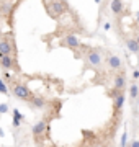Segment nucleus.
I'll return each instance as SVG.
<instances>
[{
  "instance_id": "obj_1",
  "label": "nucleus",
  "mask_w": 139,
  "mask_h": 147,
  "mask_svg": "<svg viewBox=\"0 0 139 147\" xmlns=\"http://www.w3.org/2000/svg\"><path fill=\"white\" fill-rule=\"evenodd\" d=\"M44 7L48 8L49 15L53 18H57L64 13V10L67 8V3L65 2H48V3H44Z\"/></svg>"
},
{
  "instance_id": "obj_2",
  "label": "nucleus",
  "mask_w": 139,
  "mask_h": 147,
  "mask_svg": "<svg viewBox=\"0 0 139 147\" xmlns=\"http://www.w3.org/2000/svg\"><path fill=\"white\" fill-rule=\"evenodd\" d=\"M11 93L20 100H31V90L23 84H15L11 88Z\"/></svg>"
},
{
  "instance_id": "obj_3",
  "label": "nucleus",
  "mask_w": 139,
  "mask_h": 147,
  "mask_svg": "<svg viewBox=\"0 0 139 147\" xmlns=\"http://www.w3.org/2000/svg\"><path fill=\"white\" fill-rule=\"evenodd\" d=\"M87 62L90 64L92 67H100L103 64V57H102V51L100 49H92L87 54Z\"/></svg>"
},
{
  "instance_id": "obj_4",
  "label": "nucleus",
  "mask_w": 139,
  "mask_h": 147,
  "mask_svg": "<svg viewBox=\"0 0 139 147\" xmlns=\"http://www.w3.org/2000/svg\"><path fill=\"white\" fill-rule=\"evenodd\" d=\"M13 51H15L13 42H11L7 36H3L2 39H0V59L3 57V56H10Z\"/></svg>"
},
{
  "instance_id": "obj_5",
  "label": "nucleus",
  "mask_w": 139,
  "mask_h": 147,
  "mask_svg": "<svg viewBox=\"0 0 139 147\" xmlns=\"http://www.w3.org/2000/svg\"><path fill=\"white\" fill-rule=\"evenodd\" d=\"M107 65H108L110 70H119L121 65H123V61H121V57H119L118 54H108Z\"/></svg>"
},
{
  "instance_id": "obj_6",
  "label": "nucleus",
  "mask_w": 139,
  "mask_h": 147,
  "mask_svg": "<svg viewBox=\"0 0 139 147\" xmlns=\"http://www.w3.org/2000/svg\"><path fill=\"white\" fill-rule=\"evenodd\" d=\"M113 85H115V88H116L118 92H123V90L126 88V75H124V72H119V74L115 75Z\"/></svg>"
},
{
  "instance_id": "obj_7",
  "label": "nucleus",
  "mask_w": 139,
  "mask_h": 147,
  "mask_svg": "<svg viewBox=\"0 0 139 147\" xmlns=\"http://www.w3.org/2000/svg\"><path fill=\"white\" fill-rule=\"evenodd\" d=\"M64 46L70 47V49H77V47H80V41L75 34H67L64 38Z\"/></svg>"
},
{
  "instance_id": "obj_8",
  "label": "nucleus",
  "mask_w": 139,
  "mask_h": 147,
  "mask_svg": "<svg viewBox=\"0 0 139 147\" xmlns=\"http://www.w3.org/2000/svg\"><path fill=\"white\" fill-rule=\"evenodd\" d=\"M46 129H48V123H46L44 119H41V121H38L36 124L31 127V132H33V136L38 137V136H41Z\"/></svg>"
},
{
  "instance_id": "obj_9",
  "label": "nucleus",
  "mask_w": 139,
  "mask_h": 147,
  "mask_svg": "<svg viewBox=\"0 0 139 147\" xmlns=\"http://www.w3.org/2000/svg\"><path fill=\"white\" fill-rule=\"evenodd\" d=\"M110 10H111L113 15H121L124 11V3L121 0H113L111 3H110Z\"/></svg>"
},
{
  "instance_id": "obj_10",
  "label": "nucleus",
  "mask_w": 139,
  "mask_h": 147,
  "mask_svg": "<svg viewBox=\"0 0 139 147\" xmlns=\"http://www.w3.org/2000/svg\"><path fill=\"white\" fill-rule=\"evenodd\" d=\"M30 105H31V108H34V110H43L44 106H46V100H44L43 96H34V95H33L31 100H30Z\"/></svg>"
},
{
  "instance_id": "obj_11",
  "label": "nucleus",
  "mask_w": 139,
  "mask_h": 147,
  "mask_svg": "<svg viewBox=\"0 0 139 147\" xmlns=\"http://www.w3.org/2000/svg\"><path fill=\"white\" fill-rule=\"evenodd\" d=\"M15 65V59L11 57V56H3V57L0 59V67L3 69V70H10L11 67Z\"/></svg>"
},
{
  "instance_id": "obj_12",
  "label": "nucleus",
  "mask_w": 139,
  "mask_h": 147,
  "mask_svg": "<svg viewBox=\"0 0 139 147\" xmlns=\"http://www.w3.org/2000/svg\"><path fill=\"white\" fill-rule=\"evenodd\" d=\"M126 47H128V51H131L133 54L139 53V44L136 42L134 38H128V39H126Z\"/></svg>"
},
{
  "instance_id": "obj_13",
  "label": "nucleus",
  "mask_w": 139,
  "mask_h": 147,
  "mask_svg": "<svg viewBox=\"0 0 139 147\" xmlns=\"http://www.w3.org/2000/svg\"><path fill=\"white\" fill-rule=\"evenodd\" d=\"M124 100H126V96H124V92H121V93H119L116 98L113 100V101H115V110H116V111L121 110V108L124 106Z\"/></svg>"
},
{
  "instance_id": "obj_14",
  "label": "nucleus",
  "mask_w": 139,
  "mask_h": 147,
  "mask_svg": "<svg viewBox=\"0 0 139 147\" xmlns=\"http://www.w3.org/2000/svg\"><path fill=\"white\" fill-rule=\"evenodd\" d=\"M22 121H25V116L16 110V108H13V126L20 127V123H22Z\"/></svg>"
},
{
  "instance_id": "obj_15",
  "label": "nucleus",
  "mask_w": 139,
  "mask_h": 147,
  "mask_svg": "<svg viewBox=\"0 0 139 147\" xmlns=\"http://www.w3.org/2000/svg\"><path fill=\"white\" fill-rule=\"evenodd\" d=\"M138 96H139V85L138 84H131L129 85V98H131L133 101H136Z\"/></svg>"
},
{
  "instance_id": "obj_16",
  "label": "nucleus",
  "mask_w": 139,
  "mask_h": 147,
  "mask_svg": "<svg viewBox=\"0 0 139 147\" xmlns=\"http://www.w3.org/2000/svg\"><path fill=\"white\" fill-rule=\"evenodd\" d=\"M0 93L2 95H8L10 93V90H8V87H7V84H5V80L3 79H0Z\"/></svg>"
},
{
  "instance_id": "obj_17",
  "label": "nucleus",
  "mask_w": 139,
  "mask_h": 147,
  "mask_svg": "<svg viewBox=\"0 0 139 147\" xmlns=\"http://www.w3.org/2000/svg\"><path fill=\"white\" fill-rule=\"evenodd\" d=\"M119 146H121V147H126V146H129V142H128V131H126V129H124L123 136H121V141H119Z\"/></svg>"
},
{
  "instance_id": "obj_18",
  "label": "nucleus",
  "mask_w": 139,
  "mask_h": 147,
  "mask_svg": "<svg viewBox=\"0 0 139 147\" xmlns=\"http://www.w3.org/2000/svg\"><path fill=\"white\" fill-rule=\"evenodd\" d=\"M7 111H8V103H2L0 105V115H5Z\"/></svg>"
},
{
  "instance_id": "obj_19",
  "label": "nucleus",
  "mask_w": 139,
  "mask_h": 147,
  "mask_svg": "<svg viewBox=\"0 0 139 147\" xmlns=\"http://www.w3.org/2000/svg\"><path fill=\"white\" fill-rule=\"evenodd\" d=\"M2 77H3V80H7V82H8V80H11V75L7 72V70H3V75H2Z\"/></svg>"
},
{
  "instance_id": "obj_20",
  "label": "nucleus",
  "mask_w": 139,
  "mask_h": 147,
  "mask_svg": "<svg viewBox=\"0 0 139 147\" xmlns=\"http://www.w3.org/2000/svg\"><path fill=\"white\" fill-rule=\"evenodd\" d=\"M133 79L134 80H139V69H134V70H133Z\"/></svg>"
},
{
  "instance_id": "obj_21",
  "label": "nucleus",
  "mask_w": 139,
  "mask_h": 147,
  "mask_svg": "<svg viewBox=\"0 0 139 147\" xmlns=\"http://www.w3.org/2000/svg\"><path fill=\"white\" fill-rule=\"evenodd\" d=\"M129 147H139V141H138V139L131 141V142H129Z\"/></svg>"
},
{
  "instance_id": "obj_22",
  "label": "nucleus",
  "mask_w": 139,
  "mask_h": 147,
  "mask_svg": "<svg viewBox=\"0 0 139 147\" xmlns=\"http://www.w3.org/2000/svg\"><path fill=\"white\" fill-rule=\"evenodd\" d=\"M110 28H111V23H110V21H107V23L103 25V30H105V31H110Z\"/></svg>"
},
{
  "instance_id": "obj_23",
  "label": "nucleus",
  "mask_w": 139,
  "mask_h": 147,
  "mask_svg": "<svg viewBox=\"0 0 139 147\" xmlns=\"http://www.w3.org/2000/svg\"><path fill=\"white\" fill-rule=\"evenodd\" d=\"M134 18H136V21H138V23H139V10L136 11V13H134Z\"/></svg>"
},
{
  "instance_id": "obj_24",
  "label": "nucleus",
  "mask_w": 139,
  "mask_h": 147,
  "mask_svg": "<svg viewBox=\"0 0 139 147\" xmlns=\"http://www.w3.org/2000/svg\"><path fill=\"white\" fill-rule=\"evenodd\" d=\"M134 39H136V42H138V44H139V33H138V34H136V36H134Z\"/></svg>"
},
{
  "instance_id": "obj_25",
  "label": "nucleus",
  "mask_w": 139,
  "mask_h": 147,
  "mask_svg": "<svg viewBox=\"0 0 139 147\" xmlns=\"http://www.w3.org/2000/svg\"><path fill=\"white\" fill-rule=\"evenodd\" d=\"M5 136V132H3V129H0V137H3Z\"/></svg>"
},
{
  "instance_id": "obj_26",
  "label": "nucleus",
  "mask_w": 139,
  "mask_h": 147,
  "mask_svg": "<svg viewBox=\"0 0 139 147\" xmlns=\"http://www.w3.org/2000/svg\"><path fill=\"white\" fill-rule=\"evenodd\" d=\"M136 105H138V106H139V96H138V100H136Z\"/></svg>"
},
{
  "instance_id": "obj_27",
  "label": "nucleus",
  "mask_w": 139,
  "mask_h": 147,
  "mask_svg": "<svg viewBox=\"0 0 139 147\" xmlns=\"http://www.w3.org/2000/svg\"><path fill=\"white\" fill-rule=\"evenodd\" d=\"M95 147H103V146H95Z\"/></svg>"
},
{
  "instance_id": "obj_28",
  "label": "nucleus",
  "mask_w": 139,
  "mask_h": 147,
  "mask_svg": "<svg viewBox=\"0 0 139 147\" xmlns=\"http://www.w3.org/2000/svg\"><path fill=\"white\" fill-rule=\"evenodd\" d=\"M126 147H129V146H126Z\"/></svg>"
}]
</instances>
